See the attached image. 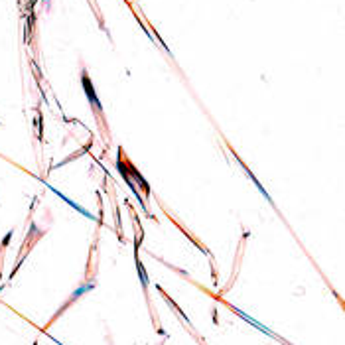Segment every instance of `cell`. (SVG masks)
Masks as SVG:
<instances>
[{
    "mask_svg": "<svg viewBox=\"0 0 345 345\" xmlns=\"http://www.w3.org/2000/svg\"><path fill=\"white\" fill-rule=\"evenodd\" d=\"M83 85H85V91H87V95H89V99H91V103H93V107H95V113L101 111V103H99V99H95V93H93L91 81H89V77L85 75V71H83Z\"/></svg>",
    "mask_w": 345,
    "mask_h": 345,
    "instance_id": "cell-1",
    "label": "cell"
}]
</instances>
